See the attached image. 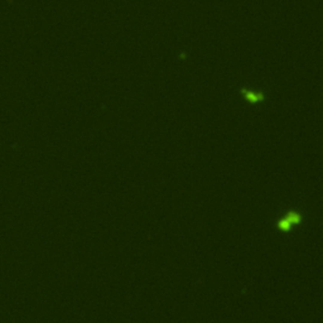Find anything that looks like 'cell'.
<instances>
[{"label": "cell", "mask_w": 323, "mask_h": 323, "mask_svg": "<svg viewBox=\"0 0 323 323\" xmlns=\"http://www.w3.org/2000/svg\"><path fill=\"white\" fill-rule=\"evenodd\" d=\"M299 216L296 213H292V215H288V216L284 218V220H281L279 225H280V227L281 229H288L289 226H290L292 224H296V222H299Z\"/></svg>", "instance_id": "obj_1"}]
</instances>
